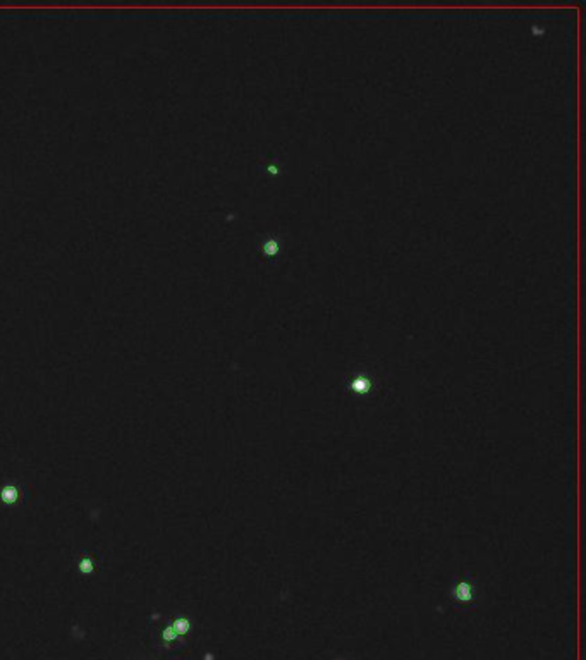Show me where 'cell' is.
Listing matches in <instances>:
<instances>
[{
	"mask_svg": "<svg viewBox=\"0 0 586 660\" xmlns=\"http://www.w3.org/2000/svg\"><path fill=\"white\" fill-rule=\"evenodd\" d=\"M16 499H18V492H16V488H12V486H7V488L2 492V501L7 502V504L14 502Z\"/></svg>",
	"mask_w": 586,
	"mask_h": 660,
	"instance_id": "obj_3",
	"label": "cell"
},
{
	"mask_svg": "<svg viewBox=\"0 0 586 660\" xmlns=\"http://www.w3.org/2000/svg\"><path fill=\"white\" fill-rule=\"evenodd\" d=\"M354 390H368V385H370V382L368 380H356L354 382Z\"/></svg>",
	"mask_w": 586,
	"mask_h": 660,
	"instance_id": "obj_4",
	"label": "cell"
},
{
	"mask_svg": "<svg viewBox=\"0 0 586 660\" xmlns=\"http://www.w3.org/2000/svg\"><path fill=\"white\" fill-rule=\"evenodd\" d=\"M81 569L86 571V573H90V571L93 569V567H91V563H90V561H83V564H81Z\"/></svg>",
	"mask_w": 586,
	"mask_h": 660,
	"instance_id": "obj_6",
	"label": "cell"
},
{
	"mask_svg": "<svg viewBox=\"0 0 586 660\" xmlns=\"http://www.w3.org/2000/svg\"><path fill=\"white\" fill-rule=\"evenodd\" d=\"M172 628H174V631L177 633V635H186V633L189 631V622H188L186 619H177Z\"/></svg>",
	"mask_w": 586,
	"mask_h": 660,
	"instance_id": "obj_2",
	"label": "cell"
},
{
	"mask_svg": "<svg viewBox=\"0 0 586 660\" xmlns=\"http://www.w3.org/2000/svg\"><path fill=\"white\" fill-rule=\"evenodd\" d=\"M454 595H455V599L459 600V602H462V603H466V602H471L473 600V593H471V586L468 583H464V581H461V583L455 586V590H454Z\"/></svg>",
	"mask_w": 586,
	"mask_h": 660,
	"instance_id": "obj_1",
	"label": "cell"
},
{
	"mask_svg": "<svg viewBox=\"0 0 586 660\" xmlns=\"http://www.w3.org/2000/svg\"><path fill=\"white\" fill-rule=\"evenodd\" d=\"M175 636H177V633L174 631V628H169V629H165V633H164V638L167 640V641H172V640H175Z\"/></svg>",
	"mask_w": 586,
	"mask_h": 660,
	"instance_id": "obj_5",
	"label": "cell"
}]
</instances>
